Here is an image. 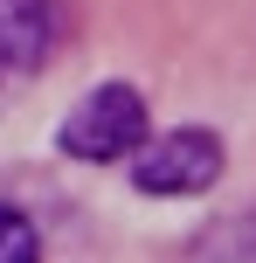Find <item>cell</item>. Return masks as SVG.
Masks as SVG:
<instances>
[{
	"mask_svg": "<svg viewBox=\"0 0 256 263\" xmlns=\"http://www.w3.org/2000/svg\"><path fill=\"white\" fill-rule=\"evenodd\" d=\"M49 49V0H0V77H21Z\"/></svg>",
	"mask_w": 256,
	"mask_h": 263,
	"instance_id": "cell-3",
	"label": "cell"
},
{
	"mask_svg": "<svg viewBox=\"0 0 256 263\" xmlns=\"http://www.w3.org/2000/svg\"><path fill=\"white\" fill-rule=\"evenodd\" d=\"M194 263H256V215H243V222H222L215 236L194 250Z\"/></svg>",
	"mask_w": 256,
	"mask_h": 263,
	"instance_id": "cell-4",
	"label": "cell"
},
{
	"mask_svg": "<svg viewBox=\"0 0 256 263\" xmlns=\"http://www.w3.org/2000/svg\"><path fill=\"white\" fill-rule=\"evenodd\" d=\"M222 180V139L215 132H166V139L132 153V187L139 194H208Z\"/></svg>",
	"mask_w": 256,
	"mask_h": 263,
	"instance_id": "cell-2",
	"label": "cell"
},
{
	"mask_svg": "<svg viewBox=\"0 0 256 263\" xmlns=\"http://www.w3.org/2000/svg\"><path fill=\"white\" fill-rule=\"evenodd\" d=\"M139 145H146V97L132 83H97L63 118V153L69 159H97L104 166V159H132Z\"/></svg>",
	"mask_w": 256,
	"mask_h": 263,
	"instance_id": "cell-1",
	"label": "cell"
},
{
	"mask_svg": "<svg viewBox=\"0 0 256 263\" xmlns=\"http://www.w3.org/2000/svg\"><path fill=\"white\" fill-rule=\"evenodd\" d=\"M0 263H42L35 222H28L21 208H7V201H0Z\"/></svg>",
	"mask_w": 256,
	"mask_h": 263,
	"instance_id": "cell-5",
	"label": "cell"
}]
</instances>
